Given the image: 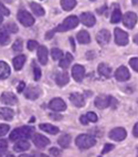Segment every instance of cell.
Masks as SVG:
<instances>
[{
    "mask_svg": "<svg viewBox=\"0 0 138 157\" xmlns=\"http://www.w3.org/2000/svg\"><path fill=\"white\" fill-rule=\"evenodd\" d=\"M34 129L30 126H22L18 127V128L13 129L9 136V140L12 142H18V140H27L32 136Z\"/></svg>",
    "mask_w": 138,
    "mask_h": 157,
    "instance_id": "1",
    "label": "cell"
},
{
    "mask_svg": "<svg viewBox=\"0 0 138 157\" xmlns=\"http://www.w3.org/2000/svg\"><path fill=\"white\" fill-rule=\"evenodd\" d=\"M79 18L76 17V16H70L68 17L66 19H64L62 23L60 25H58L57 28L53 29L54 32H64V31H69V30H72V29L76 28L77 25H79Z\"/></svg>",
    "mask_w": 138,
    "mask_h": 157,
    "instance_id": "2",
    "label": "cell"
},
{
    "mask_svg": "<svg viewBox=\"0 0 138 157\" xmlns=\"http://www.w3.org/2000/svg\"><path fill=\"white\" fill-rule=\"evenodd\" d=\"M75 144L80 149H88L95 145L96 140L93 136H91L88 134H81L76 137Z\"/></svg>",
    "mask_w": 138,
    "mask_h": 157,
    "instance_id": "3",
    "label": "cell"
},
{
    "mask_svg": "<svg viewBox=\"0 0 138 157\" xmlns=\"http://www.w3.org/2000/svg\"><path fill=\"white\" fill-rule=\"evenodd\" d=\"M18 20L20 21L21 25L24 27H31L34 23V18L31 13H29L27 10H20L18 12Z\"/></svg>",
    "mask_w": 138,
    "mask_h": 157,
    "instance_id": "4",
    "label": "cell"
},
{
    "mask_svg": "<svg viewBox=\"0 0 138 157\" xmlns=\"http://www.w3.org/2000/svg\"><path fill=\"white\" fill-rule=\"evenodd\" d=\"M136 22H137V14H136L135 12L129 11L124 14V17H123V23H124V25L126 28L132 29L135 27Z\"/></svg>",
    "mask_w": 138,
    "mask_h": 157,
    "instance_id": "5",
    "label": "cell"
},
{
    "mask_svg": "<svg viewBox=\"0 0 138 157\" xmlns=\"http://www.w3.org/2000/svg\"><path fill=\"white\" fill-rule=\"evenodd\" d=\"M108 136H110V138L116 140V142H121V140H124L126 138L127 133L123 127H116V128L110 131Z\"/></svg>",
    "mask_w": 138,
    "mask_h": 157,
    "instance_id": "6",
    "label": "cell"
},
{
    "mask_svg": "<svg viewBox=\"0 0 138 157\" xmlns=\"http://www.w3.org/2000/svg\"><path fill=\"white\" fill-rule=\"evenodd\" d=\"M49 107H50L52 111H55V112H62V111L66 109V104H65V102L63 101L62 98H55L50 101Z\"/></svg>",
    "mask_w": 138,
    "mask_h": 157,
    "instance_id": "7",
    "label": "cell"
},
{
    "mask_svg": "<svg viewBox=\"0 0 138 157\" xmlns=\"http://www.w3.org/2000/svg\"><path fill=\"white\" fill-rule=\"evenodd\" d=\"M115 42L118 45H126L128 43V34L119 28L115 29Z\"/></svg>",
    "mask_w": 138,
    "mask_h": 157,
    "instance_id": "8",
    "label": "cell"
},
{
    "mask_svg": "<svg viewBox=\"0 0 138 157\" xmlns=\"http://www.w3.org/2000/svg\"><path fill=\"white\" fill-rule=\"evenodd\" d=\"M115 78H116V80H117V81L125 82V81H127V80H129L130 73H129V71H128V69H127L126 67L121 65V67H119L118 69L116 70Z\"/></svg>",
    "mask_w": 138,
    "mask_h": 157,
    "instance_id": "9",
    "label": "cell"
},
{
    "mask_svg": "<svg viewBox=\"0 0 138 157\" xmlns=\"http://www.w3.org/2000/svg\"><path fill=\"white\" fill-rule=\"evenodd\" d=\"M110 98H112V96L99 95L95 98V106L99 109H106V107L110 106Z\"/></svg>",
    "mask_w": 138,
    "mask_h": 157,
    "instance_id": "10",
    "label": "cell"
},
{
    "mask_svg": "<svg viewBox=\"0 0 138 157\" xmlns=\"http://www.w3.org/2000/svg\"><path fill=\"white\" fill-rule=\"evenodd\" d=\"M32 140H33L34 145L39 147V148H43L45 146H48L50 144V140L48 137H45L44 135L41 134H34L32 136Z\"/></svg>",
    "mask_w": 138,
    "mask_h": 157,
    "instance_id": "11",
    "label": "cell"
},
{
    "mask_svg": "<svg viewBox=\"0 0 138 157\" xmlns=\"http://www.w3.org/2000/svg\"><path fill=\"white\" fill-rule=\"evenodd\" d=\"M80 20H81V22L84 25H86V27H93L96 22L95 16H94L93 13H91V12H83V13L80 16Z\"/></svg>",
    "mask_w": 138,
    "mask_h": 157,
    "instance_id": "12",
    "label": "cell"
},
{
    "mask_svg": "<svg viewBox=\"0 0 138 157\" xmlns=\"http://www.w3.org/2000/svg\"><path fill=\"white\" fill-rule=\"evenodd\" d=\"M0 100H1V102H2L3 104H7V105H14V104L18 103L17 96L11 92H3L2 94H1Z\"/></svg>",
    "mask_w": 138,
    "mask_h": 157,
    "instance_id": "13",
    "label": "cell"
},
{
    "mask_svg": "<svg viewBox=\"0 0 138 157\" xmlns=\"http://www.w3.org/2000/svg\"><path fill=\"white\" fill-rule=\"evenodd\" d=\"M72 75L76 82H81L85 75V69L81 64H75L72 67Z\"/></svg>",
    "mask_w": 138,
    "mask_h": 157,
    "instance_id": "14",
    "label": "cell"
},
{
    "mask_svg": "<svg viewBox=\"0 0 138 157\" xmlns=\"http://www.w3.org/2000/svg\"><path fill=\"white\" fill-rule=\"evenodd\" d=\"M24 95L29 100H37L41 95V89L39 86H29L24 92Z\"/></svg>",
    "mask_w": 138,
    "mask_h": 157,
    "instance_id": "15",
    "label": "cell"
},
{
    "mask_svg": "<svg viewBox=\"0 0 138 157\" xmlns=\"http://www.w3.org/2000/svg\"><path fill=\"white\" fill-rule=\"evenodd\" d=\"M110 31L106 30V29L101 30L99 33H97V36H96V40H97V42L101 45L107 44V43L110 42Z\"/></svg>",
    "mask_w": 138,
    "mask_h": 157,
    "instance_id": "16",
    "label": "cell"
},
{
    "mask_svg": "<svg viewBox=\"0 0 138 157\" xmlns=\"http://www.w3.org/2000/svg\"><path fill=\"white\" fill-rule=\"evenodd\" d=\"M48 56H49V51L47 47L44 45H40L38 48V59L41 64L45 65L48 63Z\"/></svg>",
    "mask_w": 138,
    "mask_h": 157,
    "instance_id": "17",
    "label": "cell"
},
{
    "mask_svg": "<svg viewBox=\"0 0 138 157\" xmlns=\"http://www.w3.org/2000/svg\"><path fill=\"white\" fill-rule=\"evenodd\" d=\"M70 101L76 107H83L85 105L84 96L82 95V94H80V93H72L70 95Z\"/></svg>",
    "mask_w": 138,
    "mask_h": 157,
    "instance_id": "18",
    "label": "cell"
},
{
    "mask_svg": "<svg viewBox=\"0 0 138 157\" xmlns=\"http://www.w3.org/2000/svg\"><path fill=\"white\" fill-rule=\"evenodd\" d=\"M99 75L103 76V78H110V74H112V69L110 67V65L106 64V63H99Z\"/></svg>",
    "mask_w": 138,
    "mask_h": 157,
    "instance_id": "19",
    "label": "cell"
},
{
    "mask_svg": "<svg viewBox=\"0 0 138 157\" xmlns=\"http://www.w3.org/2000/svg\"><path fill=\"white\" fill-rule=\"evenodd\" d=\"M13 111L9 107H0V117L5 121H11L13 118Z\"/></svg>",
    "mask_w": 138,
    "mask_h": 157,
    "instance_id": "20",
    "label": "cell"
},
{
    "mask_svg": "<svg viewBox=\"0 0 138 157\" xmlns=\"http://www.w3.org/2000/svg\"><path fill=\"white\" fill-rule=\"evenodd\" d=\"M69 81H70V76H69V73L65 71L62 73H59L57 75V78H55V82L59 86H64L65 84H68Z\"/></svg>",
    "mask_w": 138,
    "mask_h": 157,
    "instance_id": "21",
    "label": "cell"
},
{
    "mask_svg": "<svg viewBox=\"0 0 138 157\" xmlns=\"http://www.w3.org/2000/svg\"><path fill=\"white\" fill-rule=\"evenodd\" d=\"M76 39H77V41H79L81 44H88V43L91 42L90 33L85 30L80 31L79 33H77V36H76Z\"/></svg>",
    "mask_w": 138,
    "mask_h": 157,
    "instance_id": "22",
    "label": "cell"
},
{
    "mask_svg": "<svg viewBox=\"0 0 138 157\" xmlns=\"http://www.w3.org/2000/svg\"><path fill=\"white\" fill-rule=\"evenodd\" d=\"M10 75V67L6 62L0 61V80H6Z\"/></svg>",
    "mask_w": 138,
    "mask_h": 157,
    "instance_id": "23",
    "label": "cell"
},
{
    "mask_svg": "<svg viewBox=\"0 0 138 157\" xmlns=\"http://www.w3.org/2000/svg\"><path fill=\"white\" fill-rule=\"evenodd\" d=\"M29 148H30V143H29L28 140H18L13 146V151H18V153L28 151Z\"/></svg>",
    "mask_w": 138,
    "mask_h": 157,
    "instance_id": "24",
    "label": "cell"
},
{
    "mask_svg": "<svg viewBox=\"0 0 138 157\" xmlns=\"http://www.w3.org/2000/svg\"><path fill=\"white\" fill-rule=\"evenodd\" d=\"M40 129L43 131L45 133H49V134L55 135L59 133V127L54 126V125H51V124H40Z\"/></svg>",
    "mask_w": 138,
    "mask_h": 157,
    "instance_id": "25",
    "label": "cell"
},
{
    "mask_svg": "<svg viewBox=\"0 0 138 157\" xmlns=\"http://www.w3.org/2000/svg\"><path fill=\"white\" fill-rule=\"evenodd\" d=\"M30 8L32 9V12H33L35 16H38V17H42V16H44L45 11L44 9L41 7V5H39V3L37 2H30Z\"/></svg>",
    "mask_w": 138,
    "mask_h": 157,
    "instance_id": "26",
    "label": "cell"
},
{
    "mask_svg": "<svg viewBox=\"0 0 138 157\" xmlns=\"http://www.w3.org/2000/svg\"><path fill=\"white\" fill-rule=\"evenodd\" d=\"M13 67H14V70H17V71H19V70H21L22 69V67H23V64L25 63V56H16L13 59Z\"/></svg>",
    "mask_w": 138,
    "mask_h": 157,
    "instance_id": "27",
    "label": "cell"
},
{
    "mask_svg": "<svg viewBox=\"0 0 138 157\" xmlns=\"http://www.w3.org/2000/svg\"><path fill=\"white\" fill-rule=\"evenodd\" d=\"M76 5V0H61V7L65 11H71L73 10Z\"/></svg>",
    "mask_w": 138,
    "mask_h": 157,
    "instance_id": "28",
    "label": "cell"
},
{
    "mask_svg": "<svg viewBox=\"0 0 138 157\" xmlns=\"http://www.w3.org/2000/svg\"><path fill=\"white\" fill-rule=\"evenodd\" d=\"M73 61V56L71 53H66L64 56V58L60 60V67H62V69H68L69 65L71 64V62Z\"/></svg>",
    "mask_w": 138,
    "mask_h": 157,
    "instance_id": "29",
    "label": "cell"
},
{
    "mask_svg": "<svg viewBox=\"0 0 138 157\" xmlns=\"http://www.w3.org/2000/svg\"><path fill=\"white\" fill-rule=\"evenodd\" d=\"M58 143H59V145L61 146L62 148H66V147H69L71 144V136L68 134L62 135V136L58 140Z\"/></svg>",
    "mask_w": 138,
    "mask_h": 157,
    "instance_id": "30",
    "label": "cell"
},
{
    "mask_svg": "<svg viewBox=\"0 0 138 157\" xmlns=\"http://www.w3.org/2000/svg\"><path fill=\"white\" fill-rule=\"evenodd\" d=\"M10 42V36L7 31L1 30L0 31V44L1 45H7Z\"/></svg>",
    "mask_w": 138,
    "mask_h": 157,
    "instance_id": "31",
    "label": "cell"
},
{
    "mask_svg": "<svg viewBox=\"0 0 138 157\" xmlns=\"http://www.w3.org/2000/svg\"><path fill=\"white\" fill-rule=\"evenodd\" d=\"M121 19V12L118 8H115V10L112 13V18H110V22L112 23H117L119 22Z\"/></svg>",
    "mask_w": 138,
    "mask_h": 157,
    "instance_id": "32",
    "label": "cell"
},
{
    "mask_svg": "<svg viewBox=\"0 0 138 157\" xmlns=\"http://www.w3.org/2000/svg\"><path fill=\"white\" fill-rule=\"evenodd\" d=\"M51 56H52V59L55 60V61H59L63 58V52L60 49L58 48H54L51 50Z\"/></svg>",
    "mask_w": 138,
    "mask_h": 157,
    "instance_id": "33",
    "label": "cell"
},
{
    "mask_svg": "<svg viewBox=\"0 0 138 157\" xmlns=\"http://www.w3.org/2000/svg\"><path fill=\"white\" fill-rule=\"evenodd\" d=\"M3 30L7 31L8 33H16V32H18V27L16 23H8V25L3 28Z\"/></svg>",
    "mask_w": 138,
    "mask_h": 157,
    "instance_id": "34",
    "label": "cell"
},
{
    "mask_svg": "<svg viewBox=\"0 0 138 157\" xmlns=\"http://www.w3.org/2000/svg\"><path fill=\"white\" fill-rule=\"evenodd\" d=\"M8 149V143L6 140H0V157H2L3 155L7 153Z\"/></svg>",
    "mask_w": 138,
    "mask_h": 157,
    "instance_id": "35",
    "label": "cell"
},
{
    "mask_svg": "<svg viewBox=\"0 0 138 157\" xmlns=\"http://www.w3.org/2000/svg\"><path fill=\"white\" fill-rule=\"evenodd\" d=\"M12 50H13L14 52H20V51L22 50V41L20 39L16 40L13 45H12Z\"/></svg>",
    "mask_w": 138,
    "mask_h": 157,
    "instance_id": "36",
    "label": "cell"
},
{
    "mask_svg": "<svg viewBox=\"0 0 138 157\" xmlns=\"http://www.w3.org/2000/svg\"><path fill=\"white\" fill-rule=\"evenodd\" d=\"M9 129H10V126L8 124H0V137L5 136L9 132Z\"/></svg>",
    "mask_w": 138,
    "mask_h": 157,
    "instance_id": "37",
    "label": "cell"
},
{
    "mask_svg": "<svg viewBox=\"0 0 138 157\" xmlns=\"http://www.w3.org/2000/svg\"><path fill=\"white\" fill-rule=\"evenodd\" d=\"M38 48H39V44H38V42L35 41V40H29L28 41V49L29 50L33 51Z\"/></svg>",
    "mask_w": 138,
    "mask_h": 157,
    "instance_id": "38",
    "label": "cell"
},
{
    "mask_svg": "<svg viewBox=\"0 0 138 157\" xmlns=\"http://www.w3.org/2000/svg\"><path fill=\"white\" fill-rule=\"evenodd\" d=\"M129 65L132 67V69L138 72V58H132L129 60Z\"/></svg>",
    "mask_w": 138,
    "mask_h": 157,
    "instance_id": "39",
    "label": "cell"
},
{
    "mask_svg": "<svg viewBox=\"0 0 138 157\" xmlns=\"http://www.w3.org/2000/svg\"><path fill=\"white\" fill-rule=\"evenodd\" d=\"M50 154L53 155L54 157H61L62 151H60L59 148H57V147H52V148H50Z\"/></svg>",
    "mask_w": 138,
    "mask_h": 157,
    "instance_id": "40",
    "label": "cell"
},
{
    "mask_svg": "<svg viewBox=\"0 0 138 157\" xmlns=\"http://www.w3.org/2000/svg\"><path fill=\"white\" fill-rule=\"evenodd\" d=\"M86 118H88L90 122H96L97 121V115L93 112H88V114H86Z\"/></svg>",
    "mask_w": 138,
    "mask_h": 157,
    "instance_id": "41",
    "label": "cell"
},
{
    "mask_svg": "<svg viewBox=\"0 0 138 157\" xmlns=\"http://www.w3.org/2000/svg\"><path fill=\"white\" fill-rule=\"evenodd\" d=\"M33 73H34V80H35V81L40 80V78H41V75H42V73H41V70H40L39 67H34Z\"/></svg>",
    "mask_w": 138,
    "mask_h": 157,
    "instance_id": "42",
    "label": "cell"
},
{
    "mask_svg": "<svg viewBox=\"0 0 138 157\" xmlns=\"http://www.w3.org/2000/svg\"><path fill=\"white\" fill-rule=\"evenodd\" d=\"M0 14H1V16H9V14H10L9 9H7L1 2H0Z\"/></svg>",
    "mask_w": 138,
    "mask_h": 157,
    "instance_id": "43",
    "label": "cell"
},
{
    "mask_svg": "<svg viewBox=\"0 0 138 157\" xmlns=\"http://www.w3.org/2000/svg\"><path fill=\"white\" fill-rule=\"evenodd\" d=\"M114 147H115V146H114L113 144H106V145L104 146L103 151H102V154H106V153H108V151H112Z\"/></svg>",
    "mask_w": 138,
    "mask_h": 157,
    "instance_id": "44",
    "label": "cell"
},
{
    "mask_svg": "<svg viewBox=\"0 0 138 157\" xmlns=\"http://www.w3.org/2000/svg\"><path fill=\"white\" fill-rule=\"evenodd\" d=\"M49 116H50V118H53V120H55V121H59V120H62L63 116L61 114H59V113H51V114H49Z\"/></svg>",
    "mask_w": 138,
    "mask_h": 157,
    "instance_id": "45",
    "label": "cell"
},
{
    "mask_svg": "<svg viewBox=\"0 0 138 157\" xmlns=\"http://www.w3.org/2000/svg\"><path fill=\"white\" fill-rule=\"evenodd\" d=\"M24 87H25V83H24V82H20L19 85H18L17 91H18V92H19V93H21L23 90H24Z\"/></svg>",
    "mask_w": 138,
    "mask_h": 157,
    "instance_id": "46",
    "label": "cell"
},
{
    "mask_svg": "<svg viewBox=\"0 0 138 157\" xmlns=\"http://www.w3.org/2000/svg\"><path fill=\"white\" fill-rule=\"evenodd\" d=\"M80 121H81V123L83 124V125H88V120L86 118V116H85V115L81 116V118H80Z\"/></svg>",
    "mask_w": 138,
    "mask_h": 157,
    "instance_id": "47",
    "label": "cell"
},
{
    "mask_svg": "<svg viewBox=\"0 0 138 157\" xmlns=\"http://www.w3.org/2000/svg\"><path fill=\"white\" fill-rule=\"evenodd\" d=\"M132 134L135 137H138V123L135 124V126H134V129H132Z\"/></svg>",
    "mask_w": 138,
    "mask_h": 157,
    "instance_id": "48",
    "label": "cell"
},
{
    "mask_svg": "<svg viewBox=\"0 0 138 157\" xmlns=\"http://www.w3.org/2000/svg\"><path fill=\"white\" fill-rule=\"evenodd\" d=\"M53 34H54V31H53V30L49 31L48 33L45 34V39H51V38L53 36Z\"/></svg>",
    "mask_w": 138,
    "mask_h": 157,
    "instance_id": "49",
    "label": "cell"
},
{
    "mask_svg": "<svg viewBox=\"0 0 138 157\" xmlns=\"http://www.w3.org/2000/svg\"><path fill=\"white\" fill-rule=\"evenodd\" d=\"M134 42L138 44V34H136V36H134Z\"/></svg>",
    "mask_w": 138,
    "mask_h": 157,
    "instance_id": "50",
    "label": "cell"
},
{
    "mask_svg": "<svg viewBox=\"0 0 138 157\" xmlns=\"http://www.w3.org/2000/svg\"><path fill=\"white\" fill-rule=\"evenodd\" d=\"M19 157H33L32 155H27V154H23V155H20Z\"/></svg>",
    "mask_w": 138,
    "mask_h": 157,
    "instance_id": "51",
    "label": "cell"
},
{
    "mask_svg": "<svg viewBox=\"0 0 138 157\" xmlns=\"http://www.w3.org/2000/svg\"><path fill=\"white\" fill-rule=\"evenodd\" d=\"M132 2L134 3V5H138V0H132Z\"/></svg>",
    "mask_w": 138,
    "mask_h": 157,
    "instance_id": "52",
    "label": "cell"
},
{
    "mask_svg": "<svg viewBox=\"0 0 138 157\" xmlns=\"http://www.w3.org/2000/svg\"><path fill=\"white\" fill-rule=\"evenodd\" d=\"M2 20H3L2 16H1V14H0V25H1V23H2Z\"/></svg>",
    "mask_w": 138,
    "mask_h": 157,
    "instance_id": "53",
    "label": "cell"
},
{
    "mask_svg": "<svg viewBox=\"0 0 138 157\" xmlns=\"http://www.w3.org/2000/svg\"><path fill=\"white\" fill-rule=\"evenodd\" d=\"M5 1H6V2H8V3H11L13 0H5Z\"/></svg>",
    "mask_w": 138,
    "mask_h": 157,
    "instance_id": "54",
    "label": "cell"
},
{
    "mask_svg": "<svg viewBox=\"0 0 138 157\" xmlns=\"http://www.w3.org/2000/svg\"><path fill=\"white\" fill-rule=\"evenodd\" d=\"M40 157H49V156H47V155H44V154H41L40 155Z\"/></svg>",
    "mask_w": 138,
    "mask_h": 157,
    "instance_id": "55",
    "label": "cell"
},
{
    "mask_svg": "<svg viewBox=\"0 0 138 157\" xmlns=\"http://www.w3.org/2000/svg\"><path fill=\"white\" fill-rule=\"evenodd\" d=\"M6 157H14L13 155H8V156H6Z\"/></svg>",
    "mask_w": 138,
    "mask_h": 157,
    "instance_id": "56",
    "label": "cell"
},
{
    "mask_svg": "<svg viewBox=\"0 0 138 157\" xmlns=\"http://www.w3.org/2000/svg\"><path fill=\"white\" fill-rule=\"evenodd\" d=\"M91 1H95V0H91Z\"/></svg>",
    "mask_w": 138,
    "mask_h": 157,
    "instance_id": "57",
    "label": "cell"
},
{
    "mask_svg": "<svg viewBox=\"0 0 138 157\" xmlns=\"http://www.w3.org/2000/svg\"><path fill=\"white\" fill-rule=\"evenodd\" d=\"M137 157H138V155H137Z\"/></svg>",
    "mask_w": 138,
    "mask_h": 157,
    "instance_id": "58",
    "label": "cell"
}]
</instances>
